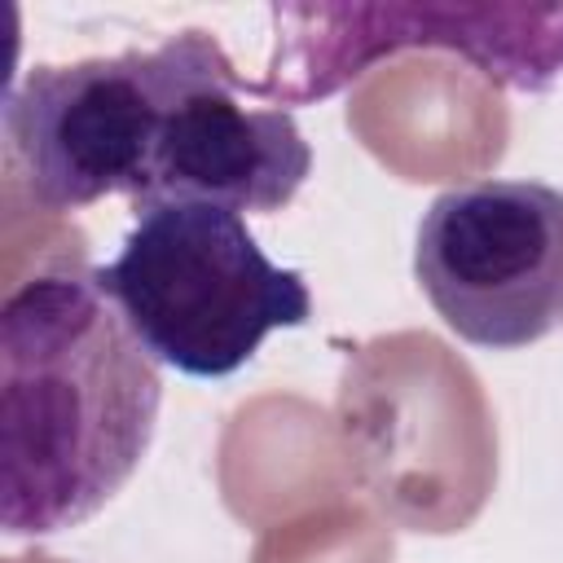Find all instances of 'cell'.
<instances>
[{
  "instance_id": "obj_1",
  "label": "cell",
  "mask_w": 563,
  "mask_h": 563,
  "mask_svg": "<svg viewBox=\"0 0 563 563\" xmlns=\"http://www.w3.org/2000/svg\"><path fill=\"white\" fill-rule=\"evenodd\" d=\"M158 361L92 268L22 282L0 308V523L53 537L92 519L150 453Z\"/></svg>"
},
{
  "instance_id": "obj_2",
  "label": "cell",
  "mask_w": 563,
  "mask_h": 563,
  "mask_svg": "<svg viewBox=\"0 0 563 563\" xmlns=\"http://www.w3.org/2000/svg\"><path fill=\"white\" fill-rule=\"evenodd\" d=\"M92 277L141 347L189 378H229L273 330L312 317L303 273L273 264L246 220L216 202L141 207L119 260Z\"/></svg>"
},
{
  "instance_id": "obj_3",
  "label": "cell",
  "mask_w": 563,
  "mask_h": 563,
  "mask_svg": "<svg viewBox=\"0 0 563 563\" xmlns=\"http://www.w3.org/2000/svg\"><path fill=\"white\" fill-rule=\"evenodd\" d=\"M216 35L180 31L158 48L31 66L4 97L13 176L35 211H84L106 194H145L163 119L224 62Z\"/></svg>"
},
{
  "instance_id": "obj_4",
  "label": "cell",
  "mask_w": 563,
  "mask_h": 563,
  "mask_svg": "<svg viewBox=\"0 0 563 563\" xmlns=\"http://www.w3.org/2000/svg\"><path fill=\"white\" fill-rule=\"evenodd\" d=\"M413 277L466 343L515 352L563 325V189L475 180L431 198Z\"/></svg>"
},
{
  "instance_id": "obj_5",
  "label": "cell",
  "mask_w": 563,
  "mask_h": 563,
  "mask_svg": "<svg viewBox=\"0 0 563 563\" xmlns=\"http://www.w3.org/2000/svg\"><path fill=\"white\" fill-rule=\"evenodd\" d=\"M277 44L246 92L321 101L396 48H453L488 79L550 92L563 79V4H277Z\"/></svg>"
},
{
  "instance_id": "obj_6",
  "label": "cell",
  "mask_w": 563,
  "mask_h": 563,
  "mask_svg": "<svg viewBox=\"0 0 563 563\" xmlns=\"http://www.w3.org/2000/svg\"><path fill=\"white\" fill-rule=\"evenodd\" d=\"M246 84L224 57L163 119L145 194L154 202H216L229 211H282L312 172V150L282 106H242Z\"/></svg>"
}]
</instances>
